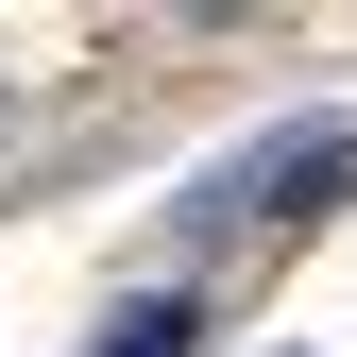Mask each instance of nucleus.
<instances>
[{"mask_svg":"<svg viewBox=\"0 0 357 357\" xmlns=\"http://www.w3.org/2000/svg\"><path fill=\"white\" fill-rule=\"evenodd\" d=\"M357 188V137H273V153H238L221 188H188V238H221V221H289V204H340Z\"/></svg>","mask_w":357,"mask_h":357,"instance_id":"f257e3e1","label":"nucleus"},{"mask_svg":"<svg viewBox=\"0 0 357 357\" xmlns=\"http://www.w3.org/2000/svg\"><path fill=\"white\" fill-rule=\"evenodd\" d=\"M188 340H204V324H188V289H170V306H119L85 357H188Z\"/></svg>","mask_w":357,"mask_h":357,"instance_id":"f03ea898","label":"nucleus"}]
</instances>
